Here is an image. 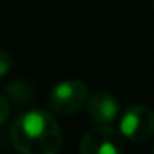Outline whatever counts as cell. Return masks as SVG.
<instances>
[{"mask_svg":"<svg viewBox=\"0 0 154 154\" xmlns=\"http://www.w3.org/2000/svg\"><path fill=\"white\" fill-rule=\"evenodd\" d=\"M119 133L134 143L151 139L154 136V111L144 104L129 106L119 119Z\"/></svg>","mask_w":154,"mask_h":154,"instance_id":"277c9868","label":"cell"},{"mask_svg":"<svg viewBox=\"0 0 154 154\" xmlns=\"http://www.w3.org/2000/svg\"><path fill=\"white\" fill-rule=\"evenodd\" d=\"M88 86L81 80H63L53 86L50 93V108L58 114H73L85 106L88 100Z\"/></svg>","mask_w":154,"mask_h":154,"instance_id":"3957f363","label":"cell"},{"mask_svg":"<svg viewBox=\"0 0 154 154\" xmlns=\"http://www.w3.org/2000/svg\"><path fill=\"white\" fill-rule=\"evenodd\" d=\"M88 116L96 124H111L119 114V104L118 100L111 93L98 91L94 94H88L86 100Z\"/></svg>","mask_w":154,"mask_h":154,"instance_id":"5b68a950","label":"cell"},{"mask_svg":"<svg viewBox=\"0 0 154 154\" xmlns=\"http://www.w3.org/2000/svg\"><path fill=\"white\" fill-rule=\"evenodd\" d=\"M80 154H124V137L111 124H98L80 139Z\"/></svg>","mask_w":154,"mask_h":154,"instance_id":"7a4b0ae2","label":"cell"},{"mask_svg":"<svg viewBox=\"0 0 154 154\" xmlns=\"http://www.w3.org/2000/svg\"><path fill=\"white\" fill-rule=\"evenodd\" d=\"M5 93H7V96L10 98L14 103L27 104L28 101L33 98L35 90H33V85H32L30 81L18 78V80L10 81V83L5 86Z\"/></svg>","mask_w":154,"mask_h":154,"instance_id":"8992f818","label":"cell"},{"mask_svg":"<svg viewBox=\"0 0 154 154\" xmlns=\"http://www.w3.org/2000/svg\"><path fill=\"white\" fill-rule=\"evenodd\" d=\"M12 63H14L12 55L8 53V51H5V50H0V78L5 76V75L10 71Z\"/></svg>","mask_w":154,"mask_h":154,"instance_id":"52a82bcc","label":"cell"},{"mask_svg":"<svg viewBox=\"0 0 154 154\" xmlns=\"http://www.w3.org/2000/svg\"><path fill=\"white\" fill-rule=\"evenodd\" d=\"M8 114H10V103L5 96L0 94V124L8 119Z\"/></svg>","mask_w":154,"mask_h":154,"instance_id":"ba28073f","label":"cell"},{"mask_svg":"<svg viewBox=\"0 0 154 154\" xmlns=\"http://www.w3.org/2000/svg\"><path fill=\"white\" fill-rule=\"evenodd\" d=\"M152 154H154V147H152Z\"/></svg>","mask_w":154,"mask_h":154,"instance_id":"30bf717a","label":"cell"},{"mask_svg":"<svg viewBox=\"0 0 154 154\" xmlns=\"http://www.w3.org/2000/svg\"><path fill=\"white\" fill-rule=\"evenodd\" d=\"M10 139L20 154H58L63 146L60 124L42 109L20 114L12 124Z\"/></svg>","mask_w":154,"mask_h":154,"instance_id":"6da1fadb","label":"cell"},{"mask_svg":"<svg viewBox=\"0 0 154 154\" xmlns=\"http://www.w3.org/2000/svg\"><path fill=\"white\" fill-rule=\"evenodd\" d=\"M151 5H152V8H154V0H151Z\"/></svg>","mask_w":154,"mask_h":154,"instance_id":"9c48e42d","label":"cell"}]
</instances>
